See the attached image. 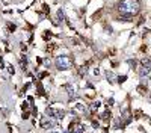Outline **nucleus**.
I'll return each mask as SVG.
<instances>
[{
	"mask_svg": "<svg viewBox=\"0 0 151 133\" xmlns=\"http://www.w3.org/2000/svg\"><path fill=\"white\" fill-rule=\"evenodd\" d=\"M141 9V3L139 0H122L119 3V12L121 15H127V17H133L136 15Z\"/></svg>",
	"mask_w": 151,
	"mask_h": 133,
	"instance_id": "1",
	"label": "nucleus"
},
{
	"mask_svg": "<svg viewBox=\"0 0 151 133\" xmlns=\"http://www.w3.org/2000/svg\"><path fill=\"white\" fill-rule=\"evenodd\" d=\"M73 64L74 62H73V59L70 56H59L56 59V67L59 70H70L73 67Z\"/></svg>",
	"mask_w": 151,
	"mask_h": 133,
	"instance_id": "2",
	"label": "nucleus"
},
{
	"mask_svg": "<svg viewBox=\"0 0 151 133\" xmlns=\"http://www.w3.org/2000/svg\"><path fill=\"white\" fill-rule=\"evenodd\" d=\"M150 71H151V59H150V58H144V59L141 60V70H139V74L144 77V76L148 74Z\"/></svg>",
	"mask_w": 151,
	"mask_h": 133,
	"instance_id": "3",
	"label": "nucleus"
},
{
	"mask_svg": "<svg viewBox=\"0 0 151 133\" xmlns=\"http://www.w3.org/2000/svg\"><path fill=\"white\" fill-rule=\"evenodd\" d=\"M47 115L50 118H62L64 116V111H58V109L50 107V109H47Z\"/></svg>",
	"mask_w": 151,
	"mask_h": 133,
	"instance_id": "4",
	"label": "nucleus"
},
{
	"mask_svg": "<svg viewBox=\"0 0 151 133\" xmlns=\"http://www.w3.org/2000/svg\"><path fill=\"white\" fill-rule=\"evenodd\" d=\"M41 124H42V127H53V121H50L47 118H42Z\"/></svg>",
	"mask_w": 151,
	"mask_h": 133,
	"instance_id": "5",
	"label": "nucleus"
},
{
	"mask_svg": "<svg viewBox=\"0 0 151 133\" xmlns=\"http://www.w3.org/2000/svg\"><path fill=\"white\" fill-rule=\"evenodd\" d=\"M26 65H27L26 58H21V67H23V70H26Z\"/></svg>",
	"mask_w": 151,
	"mask_h": 133,
	"instance_id": "6",
	"label": "nucleus"
},
{
	"mask_svg": "<svg viewBox=\"0 0 151 133\" xmlns=\"http://www.w3.org/2000/svg\"><path fill=\"white\" fill-rule=\"evenodd\" d=\"M101 118H103V119H107V118H110V112H104V114L101 115Z\"/></svg>",
	"mask_w": 151,
	"mask_h": 133,
	"instance_id": "7",
	"label": "nucleus"
}]
</instances>
